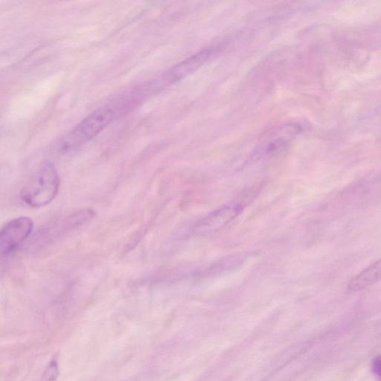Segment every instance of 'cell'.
I'll use <instances>...</instances> for the list:
<instances>
[{"mask_svg": "<svg viewBox=\"0 0 381 381\" xmlns=\"http://www.w3.org/2000/svg\"><path fill=\"white\" fill-rule=\"evenodd\" d=\"M134 89L100 107L79 123L59 145V152L68 154L87 143L116 119L121 118L143 103Z\"/></svg>", "mask_w": 381, "mask_h": 381, "instance_id": "cell-1", "label": "cell"}, {"mask_svg": "<svg viewBox=\"0 0 381 381\" xmlns=\"http://www.w3.org/2000/svg\"><path fill=\"white\" fill-rule=\"evenodd\" d=\"M60 187L57 170L52 163L44 164L24 186L21 196L29 206L39 208L52 203Z\"/></svg>", "mask_w": 381, "mask_h": 381, "instance_id": "cell-2", "label": "cell"}, {"mask_svg": "<svg viewBox=\"0 0 381 381\" xmlns=\"http://www.w3.org/2000/svg\"><path fill=\"white\" fill-rule=\"evenodd\" d=\"M33 228V220L28 217H19L7 223L0 233L2 255L13 253L32 234Z\"/></svg>", "mask_w": 381, "mask_h": 381, "instance_id": "cell-3", "label": "cell"}, {"mask_svg": "<svg viewBox=\"0 0 381 381\" xmlns=\"http://www.w3.org/2000/svg\"><path fill=\"white\" fill-rule=\"evenodd\" d=\"M240 213V207L237 204L225 206L200 220L194 232L197 235L213 233L231 222Z\"/></svg>", "mask_w": 381, "mask_h": 381, "instance_id": "cell-4", "label": "cell"}, {"mask_svg": "<svg viewBox=\"0 0 381 381\" xmlns=\"http://www.w3.org/2000/svg\"><path fill=\"white\" fill-rule=\"evenodd\" d=\"M381 281V258L369 265L350 281L348 290L352 292H360Z\"/></svg>", "mask_w": 381, "mask_h": 381, "instance_id": "cell-5", "label": "cell"}, {"mask_svg": "<svg viewBox=\"0 0 381 381\" xmlns=\"http://www.w3.org/2000/svg\"><path fill=\"white\" fill-rule=\"evenodd\" d=\"M95 216L91 209H83L67 218L62 225L63 230H71L83 226Z\"/></svg>", "mask_w": 381, "mask_h": 381, "instance_id": "cell-6", "label": "cell"}, {"mask_svg": "<svg viewBox=\"0 0 381 381\" xmlns=\"http://www.w3.org/2000/svg\"><path fill=\"white\" fill-rule=\"evenodd\" d=\"M59 376L57 361L53 360L46 368L41 381H56Z\"/></svg>", "mask_w": 381, "mask_h": 381, "instance_id": "cell-7", "label": "cell"}, {"mask_svg": "<svg viewBox=\"0 0 381 381\" xmlns=\"http://www.w3.org/2000/svg\"><path fill=\"white\" fill-rule=\"evenodd\" d=\"M374 373L381 380V357L376 358L373 363Z\"/></svg>", "mask_w": 381, "mask_h": 381, "instance_id": "cell-8", "label": "cell"}]
</instances>
